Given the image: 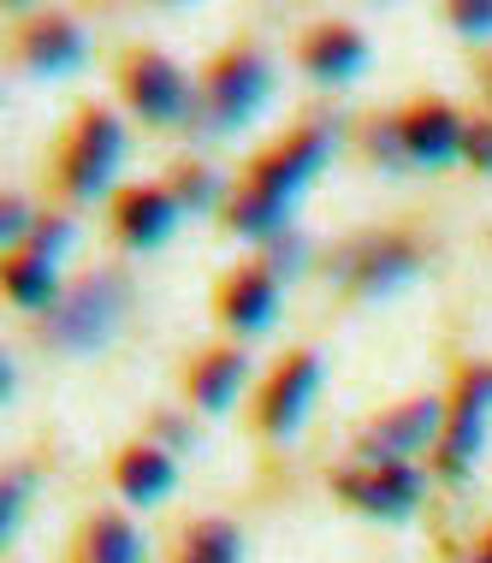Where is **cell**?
<instances>
[{
    "mask_svg": "<svg viewBox=\"0 0 492 563\" xmlns=\"http://www.w3.org/2000/svg\"><path fill=\"white\" fill-rule=\"evenodd\" d=\"M463 155L481 166V173H492V125H469V143H463Z\"/></svg>",
    "mask_w": 492,
    "mask_h": 563,
    "instance_id": "cell-25",
    "label": "cell"
},
{
    "mask_svg": "<svg viewBox=\"0 0 492 563\" xmlns=\"http://www.w3.org/2000/svg\"><path fill=\"white\" fill-rule=\"evenodd\" d=\"M362 291L374 297V291H392V285H404L415 279V255L404 250V243H380V250H368V262H362Z\"/></svg>",
    "mask_w": 492,
    "mask_h": 563,
    "instance_id": "cell-18",
    "label": "cell"
},
{
    "mask_svg": "<svg viewBox=\"0 0 492 563\" xmlns=\"http://www.w3.org/2000/svg\"><path fill=\"white\" fill-rule=\"evenodd\" d=\"M457 24L463 36H492V7H457Z\"/></svg>",
    "mask_w": 492,
    "mask_h": 563,
    "instance_id": "cell-26",
    "label": "cell"
},
{
    "mask_svg": "<svg viewBox=\"0 0 492 563\" xmlns=\"http://www.w3.org/2000/svg\"><path fill=\"white\" fill-rule=\"evenodd\" d=\"M131 108L149 125H178V119L196 113V89L173 59H136L131 66Z\"/></svg>",
    "mask_w": 492,
    "mask_h": 563,
    "instance_id": "cell-6",
    "label": "cell"
},
{
    "mask_svg": "<svg viewBox=\"0 0 492 563\" xmlns=\"http://www.w3.org/2000/svg\"><path fill=\"white\" fill-rule=\"evenodd\" d=\"M119 314H125V279H113V273H101V279H84L78 291H72L59 309L48 314V339L59 350H101L113 339Z\"/></svg>",
    "mask_w": 492,
    "mask_h": 563,
    "instance_id": "cell-2",
    "label": "cell"
},
{
    "mask_svg": "<svg viewBox=\"0 0 492 563\" xmlns=\"http://www.w3.org/2000/svg\"><path fill=\"white\" fill-rule=\"evenodd\" d=\"M273 101V66L261 54H238L220 66V78L208 89V125L214 131H238Z\"/></svg>",
    "mask_w": 492,
    "mask_h": 563,
    "instance_id": "cell-3",
    "label": "cell"
},
{
    "mask_svg": "<svg viewBox=\"0 0 492 563\" xmlns=\"http://www.w3.org/2000/svg\"><path fill=\"white\" fill-rule=\"evenodd\" d=\"M184 563H243V540L232 522H203L190 534V552H184Z\"/></svg>",
    "mask_w": 492,
    "mask_h": 563,
    "instance_id": "cell-20",
    "label": "cell"
},
{
    "mask_svg": "<svg viewBox=\"0 0 492 563\" xmlns=\"http://www.w3.org/2000/svg\"><path fill=\"white\" fill-rule=\"evenodd\" d=\"M481 563H486V558H481Z\"/></svg>",
    "mask_w": 492,
    "mask_h": 563,
    "instance_id": "cell-29",
    "label": "cell"
},
{
    "mask_svg": "<svg viewBox=\"0 0 492 563\" xmlns=\"http://www.w3.org/2000/svg\"><path fill=\"white\" fill-rule=\"evenodd\" d=\"M445 428V404L434 398H422V404H409V409H397V416H386L374 433H368V468H392V463H409L415 451H427V439H439Z\"/></svg>",
    "mask_w": 492,
    "mask_h": 563,
    "instance_id": "cell-5",
    "label": "cell"
},
{
    "mask_svg": "<svg viewBox=\"0 0 492 563\" xmlns=\"http://www.w3.org/2000/svg\"><path fill=\"white\" fill-rule=\"evenodd\" d=\"M486 421H492V368H474L463 379V404L451 416V433H445V475H469L474 456L486 445Z\"/></svg>",
    "mask_w": 492,
    "mask_h": 563,
    "instance_id": "cell-7",
    "label": "cell"
},
{
    "mask_svg": "<svg viewBox=\"0 0 492 563\" xmlns=\"http://www.w3.org/2000/svg\"><path fill=\"white\" fill-rule=\"evenodd\" d=\"M463 143H469V125L451 108H422V113L404 119V148H409L415 166L457 161V155H463Z\"/></svg>",
    "mask_w": 492,
    "mask_h": 563,
    "instance_id": "cell-11",
    "label": "cell"
},
{
    "mask_svg": "<svg viewBox=\"0 0 492 563\" xmlns=\"http://www.w3.org/2000/svg\"><path fill=\"white\" fill-rule=\"evenodd\" d=\"M297 262H303V238H280V250H273V279H280V273H297Z\"/></svg>",
    "mask_w": 492,
    "mask_h": 563,
    "instance_id": "cell-27",
    "label": "cell"
},
{
    "mask_svg": "<svg viewBox=\"0 0 492 563\" xmlns=\"http://www.w3.org/2000/svg\"><path fill=\"white\" fill-rule=\"evenodd\" d=\"M119 161H125V131H119V119L113 113H89L84 131H78V143H72V161H66L72 196H84V202H89V196H101L107 185H113Z\"/></svg>",
    "mask_w": 492,
    "mask_h": 563,
    "instance_id": "cell-4",
    "label": "cell"
},
{
    "mask_svg": "<svg viewBox=\"0 0 492 563\" xmlns=\"http://www.w3.org/2000/svg\"><path fill=\"white\" fill-rule=\"evenodd\" d=\"M327 155H332V125L303 131L285 155H273L267 166H261L255 190L232 208V225L243 238H280L291 225V202H297V190L309 185L320 166H327Z\"/></svg>",
    "mask_w": 492,
    "mask_h": 563,
    "instance_id": "cell-1",
    "label": "cell"
},
{
    "mask_svg": "<svg viewBox=\"0 0 492 563\" xmlns=\"http://www.w3.org/2000/svg\"><path fill=\"white\" fill-rule=\"evenodd\" d=\"M486 563H492V540H486Z\"/></svg>",
    "mask_w": 492,
    "mask_h": 563,
    "instance_id": "cell-28",
    "label": "cell"
},
{
    "mask_svg": "<svg viewBox=\"0 0 492 563\" xmlns=\"http://www.w3.org/2000/svg\"><path fill=\"white\" fill-rule=\"evenodd\" d=\"M66 243H72V225H66V220H48L36 238H30V250H24V255H36V262H48V267H54L59 255H66Z\"/></svg>",
    "mask_w": 492,
    "mask_h": 563,
    "instance_id": "cell-22",
    "label": "cell"
},
{
    "mask_svg": "<svg viewBox=\"0 0 492 563\" xmlns=\"http://www.w3.org/2000/svg\"><path fill=\"white\" fill-rule=\"evenodd\" d=\"M214 202H220V178L214 173H190L178 185V208H190V214H203V208H214Z\"/></svg>",
    "mask_w": 492,
    "mask_h": 563,
    "instance_id": "cell-21",
    "label": "cell"
},
{
    "mask_svg": "<svg viewBox=\"0 0 492 563\" xmlns=\"http://www.w3.org/2000/svg\"><path fill=\"white\" fill-rule=\"evenodd\" d=\"M315 391H320V356L285 362V374L273 379V391H267V433L273 439L297 433L303 416H309V404H315Z\"/></svg>",
    "mask_w": 492,
    "mask_h": 563,
    "instance_id": "cell-9",
    "label": "cell"
},
{
    "mask_svg": "<svg viewBox=\"0 0 492 563\" xmlns=\"http://www.w3.org/2000/svg\"><path fill=\"white\" fill-rule=\"evenodd\" d=\"M345 493L374 516H409L422 505V468L392 463V468H368V475H345Z\"/></svg>",
    "mask_w": 492,
    "mask_h": 563,
    "instance_id": "cell-8",
    "label": "cell"
},
{
    "mask_svg": "<svg viewBox=\"0 0 492 563\" xmlns=\"http://www.w3.org/2000/svg\"><path fill=\"white\" fill-rule=\"evenodd\" d=\"M178 486V468H173V456L155 451V445H136L125 451V463H119V493H125V505H161L166 493Z\"/></svg>",
    "mask_w": 492,
    "mask_h": 563,
    "instance_id": "cell-14",
    "label": "cell"
},
{
    "mask_svg": "<svg viewBox=\"0 0 492 563\" xmlns=\"http://www.w3.org/2000/svg\"><path fill=\"white\" fill-rule=\"evenodd\" d=\"M24 493H30V475H12V481H7V498H0V534H12V528H19Z\"/></svg>",
    "mask_w": 492,
    "mask_h": 563,
    "instance_id": "cell-23",
    "label": "cell"
},
{
    "mask_svg": "<svg viewBox=\"0 0 492 563\" xmlns=\"http://www.w3.org/2000/svg\"><path fill=\"white\" fill-rule=\"evenodd\" d=\"M7 291L19 309H48L54 302V267L36 262V255H19V262L7 267Z\"/></svg>",
    "mask_w": 492,
    "mask_h": 563,
    "instance_id": "cell-19",
    "label": "cell"
},
{
    "mask_svg": "<svg viewBox=\"0 0 492 563\" xmlns=\"http://www.w3.org/2000/svg\"><path fill=\"white\" fill-rule=\"evenodd\" d=\"M273 309H280V279H273V273H250V279H238L232 297H226V321L238 332H261L273 321Z\"/></svg>",
    "mask_w": 492,
    "mask_h": 563,
    "instance_id": "cell-15",
    "label": "cell"
},
{
    "mask_svg": "<svg viewBox=\"0 0 492 563\" xmlns=\"http://www.w3.org/2000/svg\"><path fill=\"white\" fill-rule=\"evenodd\" d=\"M243 379H250V362L243 356H208V368L196 374V404H203L208 416H226L232 398L243 391Z\"/></svg>",
    "mask_w": 492,
    "mask_h": 563,
    "instance_id": "cell-16",
    "label": "cell"
},
{
    "mask_svg": "<svg viewBox=\"0 0 492 563\" xmlns=\"http://www.w3.org/2000/svg\"><path fill=\"white\" fill-rule=\"evenodd\" d=\"M89 563H149V540L119 516H101L89 528Z\"/></svg>",
    "mask_w": 492,
    "mask_h": 563,
    "instance_id": "cell-17",
    "label": "cell"
},
{
    "mask_svg": "<svg viewBox=\"0 0 492 563\" xmlns=\"http://www.w3.org/2000/svg\"><path fill=\"white\" fill-rule=\"evenodd\" d=\"M24 225H30V208L19 202V196H7V208H0V238L19 243V238H24Z\"/></svg>",
    "mask_w": 492,
    "mask_h": 563,
    "instance_id": "cell-24",
    "label": "cell"
},
{
    "mask_svg": "<svg viewBox=\"0 0 492 563\" xmlns=\"http://www.w3.org/2000/svg\"><path fill=\"white\" fill-rule=\"evenodd\" d=\"M303 66H309V78H320V84H350L368 66V42L345 24L315 30V42L303 48Z\"/></svg>",
    "mask_w": 492,
    "mask_h": 563,
    "instance_id": "cell-12",
    "label": "cell"
},
{
    "mask_svg": "<svg viewBox=\"0 0 492 563\" xmlns=\"http://www.w3.org/2000/svg\"><path fill=\"white\" fill-rule=\"evenodd\" d=\"M178 196H166V190H136L125 196V208H119V232H125V243H136V250H155V243L173 238V225H178Z\"/></svg>",
    "mask_w": 492,
    "mask_h": 563,
    "instance_id": "cell-13",
    "label": "cell"
},
{
    "mask_svg": "<svg viewBox=\"0 0 492 563\" xmlns=\"http://www.w3.org/2000/svg\"><path fill=\"white\" fill-rule=\"evenodd\" d=\"M84 59H89V42L72 19H42L24 36V66L36 71V78H66V71H78Z\"/></svg>",
    "mask_w": 492,
    "mask_h": 563,
    "instance_id": "cell-10",
    "label": "cell"
}]
</instances>
